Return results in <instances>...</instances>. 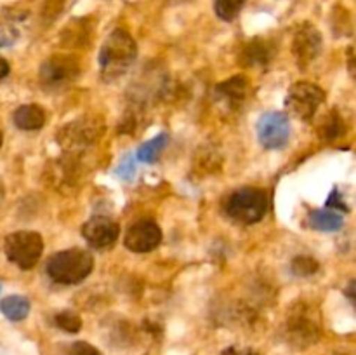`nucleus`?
Masks as SVG:
<instances>
[{"label":"nucleus","mask_w":356,"mask_h":355,"mask_svg":"<svg viewBox=\"0 0 356 355\" xmlns=\"http://www.w3.org/2000/svg\"><path fill=\"white\" fill-rule=\"evenodd\" d=\"M138 56V45L132 35L125 30H113L103 42L99 51L101 77L108 82L124 75Z\"/></svg>","instance_id":"f257e3e1"},{"label":"nucleus","mask_w":356,"mask_h":355,"mask_svg":"<svg viewBox=\"0 0 356 355\" xmlns=\"http://www.w3.org/2000/svg\"><path fill=\"white\" fill-rule=\"evenodd\" d=\"M47 275L61 285H73L86 281L94 270V258L87 249L72 247L59 251L47 261Z\"/></svg>","instance_id":"f03ea898"},{"label":"nucleus","mask_w":356,"mask_h":355,"mask_svg":"<svg viewBox=\"0 0 356 355\" xmlns=\"http://www.w3.org/2000/svg\"><path fill=\"white\" fill-rule=\"evenodd\" d=\"M226 216L240 225L259 223L268 212V197L263 190L243 187L232 191L222 202Z\"/></svg>","instance_id":"7ed1b4c3"},{"label":"nucleus","mask_w":356,"mask_h":355,"mask_svg":"<svg viewBox=\"0 0 356 355\" xmlns=\"http://www.w3.org/2000/svg\"><path fill=\"white\" fill-rule=\"evenodd\" d=\"M284 336L298 350L312 347L320 340V324L308 305L299 303L291 310L284 324Z\"/></svg>","instance_id":"20e7f679"},{"label":"nucleus","mask_w":356,"mask_h":355,"mask_svg":"<svg viewBox=\"0 0 356 355\" xmlns=\"http://www.w3.org/2000/svg\"><path fill=\"white\" fill-rule=\"evenodd\" d=\"M7 260L21 270H31L44 253V240L33 230H19L9 233L3 242Z\"/></svg>","instance_id":"39448f33"},{"label":"nucleus","mask_w":356,"mask_h":355,"mask_svg":"<svg viewBox=\"0 0 356 355\" xmlns=\"http://www.w3.org/2000/svg\"><path fill=\"white\" fill-rule=\"evenodd\" d=\"M79 73L80 66L75 58L58 54L51 56V58L42 63L40 72H38V80H40V86L45 90L56 93V90L65 89L70 84L75 82Z\"/></svg>","instance_id":"423d86ee"},{"label":"nucleus","mask_w":356,"mask_h":355,"mask_svg":"<svg viewBox=\"0 0 356 355\" xmlns=\"http://www.w3.org/2000/svg\"><path fill=\"white\" fill-rule=\"evenodd\" d=\"M325 101V90L312 82H296L285 97V108L301 120H312Z\"/></svg>","instance_id":"0eeeda50"},{"label":"nucleus","mask_w":356,"mask_h":355,"mask_svg":"<svg viewBox=\"0 0 356 355\" xmlns=\"http://www.w3.org/2000/svg\"><path fill=\"white\" fill-rule=\"evenodd\" d=\"M257 138L266 150L284 148L291 136V124L284 111H266L257 120Z\"/></svg>","instance_id":"6e6552de"},{"label":"nucleus","mask_w":356,"mask_h":355,"mask_svg":"<svg viewBox=\"0 0 356 355\" xmlns=\"http://www.w3.org/2000/svg\"><path fill=\"white\" fill-rule=\"evenodd\" d=\"M322 47L323 40L318 28L312 23L299 24L298 30L294 31V40H292V52H294L299 68L312 65L320 56Z\"/></svg>","instance_id":"1a4fd4ad"},{"label":"nucleus","mask_w":356,"mask_h":355,"mask_svg":"<svg viewBox=\"0 0 356 355\" xmlns=\"http://www.w3.org/2000/svg\"><path fill=\"white\" fill-rule=\"evenodd\" d=\"M82 235L94 249H108L118 240L120 225L108 216H92L83 223Z\"/></svg>","instance_id":"9d476101"},{"label":"nucleus","mask_w":356,"mask_h":355,"mask_svg":"<svg viewBox=\"0 0 356 355\" xmlns=\"http://www.w3.org/2000/svg\"><path fill=\"white\" fill-rule=\"evenodd\" d=\"M162 242V230L153 219H139L129 226L124 244L132 253H149Z\"/></svg>","instance_id":"9b49d317"},{"label":"nucleus","mask_w":356,"mask_h":355,"mask_svg":"<svg viewBox=\"0 0 356 355\" xmlns=\"http://www.w3.org/2000/svg\"><path fill=\"white\" fill-rule=\"evenodd\" d=\"M216 100L225 103L228 108H238L245 103L250 94L249 79L243 75H235L232 79H226L225 82L218 84L214 89Z\"/></svg>","instance_id":"f8f14e48"},{"label":"nucleus","mask_w":356,"mask_h":355,"mask_svg":"<svg viewBox=\"0 0 356 355\" xmlns=\"http://www.w3.org/2000/svg\"><path fill=\"white\" fill-rule=\"evenodd\" d=\"M277 54V45L264 37H256L243 47L240 63L249 68H264L273 61Z\"/></svg>","instance_id":"ddd939ff"},{"label":"nucleus","mask_w":356,"mask_h":355,"mask_svg":"<svg viewBox=\"0 0 356 355\" xmlns=\"http://www.w3.org/2000/svg\"><path fill=\"white\" fill-rule=\"evenodd\" d=\"M101 129L96 122L90 120H75L68 125V127L63 129V132L59 134V143L63 146H73L76 148L79 145H89L94 139L99 138Z\"/></svg>","instance_id":"4468645a"},{"label":"nucleus","mask_w":356,"mask_h":355,"mask_svg":"<svg viewBox=\"0 0 356 355\" xmlns=\"http://www.w3.org/2000/svg\"><path fill=\"white\" fill-rule=\"evenodd\" d=\"M13 120L21 131H37L44 127L45 111L38 104H21L13 115Z\"/></svg>","instance_id":"2eb2a0df"},{"label":"nucleus","mask_w":356,"mask_h":355,"mask_svg":"<svg viewBox=\"0 0 356 355\" xmlns=\"http://www.w3.org/2000/svg\"><path fill=\"white\" fill-rule=\"evenodd\" d=\"M346 124H344L343 115L337 110H330L322 117L318 124V136L323 141H336L337 138L344 136Z\"/></svg>","instance_id":"dca6fc26"},{"label":"nucleus","mask_w":356,"mask_h":355,"mask_svg":"<svg viewBox=\"0 0 356 355\" xmlns=\"http://www.w3.org/2000/svg\"><path fill=\"white\" fill-rule=\"evenodd\" d=\"M31 303L26 296L21 294H13L7 296L0 301V312L7 317L13 322H19V320H24L30 313Z\"/></svg>","instance_id":"f3484780"},{"label":"nucleus","mask_w":356,"mask_h":355,"mask_svg":"<svg viewBox=\"0 0 356 355\" xmlns=\"http://www.w3.org/2000/svg\"><path fill=\"white\" fill-rule=\"evenodd\" d=\"M308 225L320 232H337L343 228L344 221L337 212L329 211V209H316V211L309 212Z\"/></svg>","instance_id":"a211bd4d"},{"label":"nucleus","mask_w":356,"mask_h":355,"mask_svg":"<svg viewBox=\"0 0 356 355\" xmlns=\"http://www.w3.org/2000/svg\"><path fill=\"white\" fill-rule=\"evenodd\" d=\"M167 143H169V136H167L165 132H162V134H156L155 138L149 139V141H146V143H143V145L139 146L136 157H138V160H141V162L155 164L156 160H159V157L162 155V152H163V148L167 146Z\"/></svg>","instance_id":"6ab92c4d"},{"label":"nucleus","mask_w":356,"mask_h":355,"mask_svg":"<svg viewBox=\"0 0 356 355\" xmlns=\"http://www.w3.org/2000/svg\"><path fill=\"white\" fill-rule=\"evenodd\" d=\"M24 16H26V13H19L16 16V14L10 10L9 16H6V19L0 21V45H2V47L13 45L14 42L17 40V37H19V30H17L16 23L23 19Z\"/></svg>","instance_id":"aec40b11"},{"label":"nucleus","mask_w":356,"mask_h":355,"mask_svg":"<svg viewBox=\"0 0 356 355\" xmlns=\"http://www.w3.org/2000/svg\"><path fill=\"white\" fill-rule=\"evenodd\" d=\"M247 0H214V13L222 21H233L243 9Z\"/></svg>","instance_id":"412c9836"},{"label":"nucleus","mask_w":356,"mask_h":355,"mask_svg":"<svg viewBox=\"0 0 356 355\" xmlns=\"http://www.w3.org/2000/svg\"><path fill=\"white\" fill-rule=\"evenodd\" d=\"M54 324L56 327L70 334H75L82 329V319H80L79 313L72 312V310H63V312L56 313Z\"/></svg>","instance_id":"4be33fe9"},{"label":"nucleus","mask_w":356,"mask_h":355,"mask_svg":"<svg viewBox=\"0 0 356 355\" xmlns=\"http://www.w3.org/2000/svg\"><path fill=\"white\" fill-rule=\"evenodd\" d=\"M291 270L298 277H312L318 271V261L312 256H296L292 260Z\"/></svg>","instance_id":"5701e85b"},{"label":"nucleus","mask_w":356,"mask_h":355,"mask_svg":"<svg viewBox=\"0 0 356 355\" xmlns=\"http://www.w3.org/2000/svg\"><path fill=\"white\" fill-rule=\"evenodd\" d=\"M115 174H117V176H120L122 180H125V181L132 180V178L136 176V162H134V155H132V153L124 155V159L120 160L118 167L115 169Z\"/></svg>","instance_id":"b1692460"},{"label":"nucleus","mask_w":356,"mask_h":355,"mask_svg":"<svg viewBox=\"0 0 356 355\" xmlns=\"http://www.w3.org/2000/svg\"><path fill=\"white\" fill-rule=\"evenodd\" d=\"M68 352L70 355H101V352L87 341H73Z\"/></svg>","instance_id":"393cba45"},{"label":"nucleus","mask_w":356,"mask_h":355,"mask_svg":"<svg viewBox=\"0 0 356 355\" xmlns=\"http://www.w3.org/2000/svg\"><path fill=\"white\" fill-rule=\"evenodd\" d=\"M325 205H327V209L332 207V209H339V211H344V212L350 211V207H348V204H346V200H344L343 194H341V191L337 190V188H334L332 194L329 195V198H327Z\"/></svg>","instance_id":"a878e982"},{"label":"nucleus","mask_w":356,"mask_h":355,"mask_svg":"<svg viewBox=\"0 0 356 355\" xmlns=\"http://www.w3.org/2000/svg\"><path fill=\"white\" fill-rule=\"evenodd\" d=\"M221 355H259L254 348H243V347H228L221 352Z\"/></svg>","instance_id":"bb28decb"},{"label":"nucleus","mask_w":356,"mask_h":355,"mask_svg":"<svg viewBox=\"0 0 356 355\" xmlns=\"http://www.w3.org/2000/svg\"><path fill=\"white\" fill-rule=\"evenodd\" d=\"M9 72H10V66H9V63H7L6 59H3L2 56H0V80H2V79H6V77L9 75Z\"/></svg>","instance_id":"cd10ccee"},{"label":"nucleus","mask_w":356,"mask_h":355,"mask_svg":"<svg viewBox=\"0 0 356 355\" xmlns=\"http://www.w3.org/2000/svg\"><path fill=\"white\" fill-rule=\"evenodd\" d=\"M353 292H355V281H351V282H350V285H348V291H346V294L350 296V299H351V301H355V296H353Z\"/></svg>","instance_id":"c85d7f7f"},{"label":"nucleus","mask_w":356,"mask_h":355,"mask_svg":"<svg viewBox=\"0 0 356 355\" xmlns=\"http://www.w3.org/2000/svg\"><path fill=\"white\" fill-rule=\"evenodd\" d=\"M2 141H3V134H2V131H0V146H2Z\"/></svg>","instance_id":"c756f323"},{"label":"nucleus","mask_w":356,"mask_h":355,"mask_svg":"<svg viewBox=\"0 0 356 355\" xmlns=\"http://www.w3.org/2000/svg\"><path fill=\"white\" fill-rule=\"evenodd\" d=\"M0 200H2V184H0Z\"/></svg>","instance_id":"7c9ffc66"},{"label":"nucleus","mask_w":356,"mask_h":355,"mask_svg":"<svg viewBox=\"0 0 356 355\" xmlns=\"http://www.w3.org/2000/svg\"><path fill=\"white\" fill-rule=\"evenodd\" d=\"M176 2H181V0H176Z\"/></svg>","instance_id":"2f4dec72"},{"label":"nucleus","mask_w":356,"mask_h":355,"mask_svg":"<svg viewBox=\"0 0 356 355\" xmlns=\"http://www.w3.org/2000/svg\"><path fill=\"white\" fill-rule=\"evenodd\" d=\"M0 289H2V285H0Z\"/></svg>","instance_id":"473e14b6"},{"label":"nucleus","mask_w":356,"mask_h":355,"mask_svg":"<svg viewBox=\"0 0 356 355\" xmlns=\"http://www.w3.org/2000/svg\"><path fill=\"white\" fill-rule=\"evenodd\" d=\"M343 355H344V354H343Z\"/></svg>","instance_id":"72a5a7b5"}]
</instances>
